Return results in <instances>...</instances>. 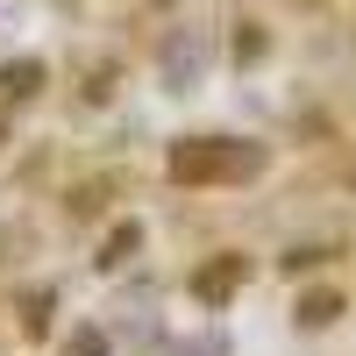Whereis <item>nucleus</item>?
Segmentation results:
<instances>
[{
  "instance_id": "11",
  "label": "nucleus",
  "mask_w": 356,
  "mask_h": 356,
  "mask_svg": "<svg viewBox=\"0 0 356 356\" xmlns=\"http://www.w3.org/2000/svg\"><path fill=\"white\" fill-rule=\"evenodd\" d=\"M65 356H114V335H107V328H79V335L65 342Z\"/></svg>"
},
{
  "instance_id": "9",
  "label": "nucleus",
  "mask_w": 356,
  "mask_h": 356,
  "mask_svg": "<svg viewBox=\"0 0 356 356\" xmlns=\"http://www.w3.org/2000/svg\"><path fill=\"white\" fill-rule=\"evenodd\" d=\"M235 72H250V65H264V57H271V29L264 22H235Z\"/></svg>"
},
{
  "instance_id": "7",
  "label": "nucleus",
  "mask_w": 356,
  "mask_h": 356,
  "mask_svg": "<svg viewBox=\"0 0 356 356\" xmlns=\"http://www.w3.org/2000/svg\"><path fill=\"white\" fill-rule=\"evenodd\" d=\"M107 193H114V178H79V186L57 193V207H65V221H107Z\"/></svg>"
},
{
  "instance_id": "13",
  "label": "nucleus",
  "mask_w": 356,
  "mask_h": 356,
  "mask_svg": "<svg viewBox=\"0 0 356 356\" xmlns=\"http://www.w3.org/2000/svg\"><path fill=\"white\" fill-rule=\"evenodd\" d=\"M300 8H328V0H300Z\"/></svg>"
},
{
  "instance_id": "4",
  "label": "nucleus",
  "mask_w": 356,
  "mask_h": 356,
  "mask_svg": "<svg viewBox=\"0 0 356 356\" xmlns=\"http://www.w3.org/2000/svg\"><path fill=\"white\" fill-rule=\"evenodd\" d=\"M200 29L193 22H171L164 29V36H157V72H164V86H171V93H186V86L200 79Z\"/></svg>"
},
{
  "instance_id": "12",
  "label": "nucleus",
  "mask_w": 356,
  "mask_h": 356,
  "mask_svg": "<svg viewBox=\"0 0 356 356\" xmlns=\"http://www.w3.org/2000/svg\"><path fill=\"white\" fill-rule=\"evenodd\" d=\"M0 150H8V107H0Z\"/></svg>"
},
{
  "instance_id": "14",
  "label": "nucleus",
  "mask_w": 356,
  "mask_h": 356,
  "mask_svg": "<svg viewBox=\"0 0 356 356\" xmlns=\"http://www.w3.org/2000/svg\"><path fill=\"white\" fill-rule=\"evenodd\" d=\"M150 8H171V0H150Z\"/></svg>"
},
{
  "instance_id": "3",
  "label": "nucleus",
  "mask_w": 356,
  "mask_h": 356,
  "mask_svg": "<svg viewBox=\"0 0 356 356\" xmlns=\"http://www.w3.org/2000/svg\"><path fill=\"white\" fill-rule=\"evenodd\" d=\"M143 243H150V228H143V214H114V221H100V243H93V278H122L129 264L143 257Z\"/></svg>"
},
{
  "instance_id": "2",
  "label": "nucleus",
  "mask_w": 356,
  "mask_h": 356,
  "mask_svg": "<svg viewBox=\"0 0 356 356\" xmlns=\"http://www.w3.org/2000/svg\"><path fill=\"white\" fill-rule=\"evenodd\" d=\"M243 285H250V257H243V250H214L207 264H193V278H186V292H193L207 314H221Z\"/></svg>"
},
{
  "instance_id": "1",
  "label": "nucleus",
  "mask_w": 356,
  "mask_h": 356,
  "mask_svg": "<svg viewBox=\"0 0 356 356\" xmlns=\"http://www.w3.org/2000/svg\"><path fill=\"white\" fill-rule=\"evenodd\" d=\"M257 171H264V143L250 136H178L164 150L171 186H243Z\"/></svg>"
},
{
  "instance_id": "10",
  "label": "nucleus",
  "mask_w": 356,
  "mask_h": 356,
  "mask_svg": "<svg viewBox=\"0 0 356 356\" xmlns=\"http://www.w3.org/2000/svg\"><path fill=\"white\" fill-rule=\"evenodd\" d=\"M328 257H335V243H300V250H285V257H278V271H285V278H300V271H321Z\"/></svg>"
},
{
  "instance_id": "8",
  "label": "nucleus",
  "mask_w": 356,
  "mask_h": 356,
  "mask_svg": "<svg viewBox=\"0 0 356 356\" xmlns=\"http://www.w3.org/2000/svg\"><path fill=\"white\" fill-rule=\"evenodd\" d=\"M50 285H36V292H22V314H15V328L29 335V342H50Z\"/></svg>"
},
{
  "instance_id": "6",
  "label": "nucleus",
  "mask_w": 356,
  "mask_h": 356,
  "mask_svg": "<svg viewBox=\"0 0 356 356\" xmlns=\"http://www.w3.org/2000/svg\"><path fill=\"white\" fill-rule=\"evenodd\" d=\"M349 314V300H342V285H307L300 300H292V321L314 335V328H335V321Z\"/></svg>"
},
{
  "instance_id": "5",
  "label": "nucleus",
  "mask_w": 356,
  "mask_h": 356,
  "mask_svg": "<svg viewBox=\"0 0 356 356\" xmlns=\"http://www.w3.org/2000/svg\"><path fill=\"white\" fill-rule=\"evenodd\" d=\"M43 93H50V65H43V57H15V65H0V107H8V114L22 100L36 107Z\"/></svg>"
}]
</instances>
